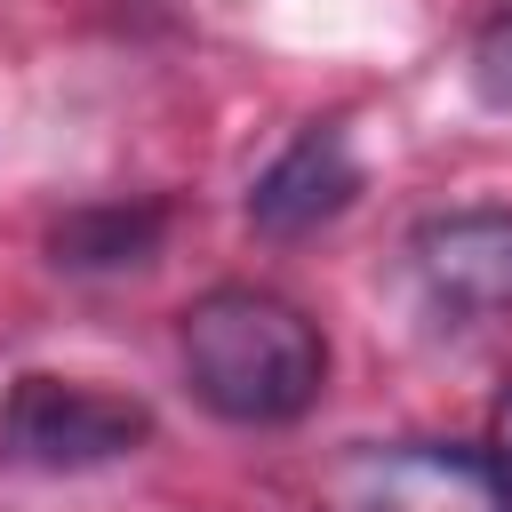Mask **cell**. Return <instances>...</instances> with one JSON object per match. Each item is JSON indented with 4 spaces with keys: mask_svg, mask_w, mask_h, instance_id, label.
<instances>
[{
    "mask_svg": "<svg viewBox=\"0 0 512 512\" xmlns=\"http://www.w3.org/2000/svg\"><path fill=\"white\" fill-rule=\"evenodd\" d=\"M488 448H496V464L512 472V392L496 400V416H488Z\"/></svg>",
    "mask_w": 512,
    "mask_h": 512,
    "instance_id": "obj_8",
    "label": "cell"
},
{
    "mask_svg": "<svg viewBox=\"0 0 512 512\" xmlns=\"http://www.w3.org/2000/svg\"><path fill=\"white\" fill-rule=\"evenodd\" d=\"M176 352L200 408H216L224 424H296L328 384V344L312 312L248 280L192 296L176 320Z\"/></svg>",
    "mask_w": 512,
    "mask_h": 512,
    "instance_id": "obj_1",
    "label": "cell"
},
{
    "mask_svg": "<svg viewBox=\"0 0 512 512\" xmlns=\"http://www.w3.org/2000/svg\"><path fill=\"white\" fill-rule=\"evenodd\" d=\"M160 232H168V208H160V200H136V208L112 200V208L64 216L56 240H48V256L72 264V272H120V264H144V256L160 248Z\"/></svg>",
    "mask_w": 512,
    "mask_h": 512,
    "instance_id": "obj_6",
    "label": "cell"
},
{
    "mask_svg": "<svg viewBox=\"0 0 512 512\" xmlns=\"http://www.w3.org/2000/svg\"><path fill=\"white\" fill-rule=\"evenodd\" d=\"M360 192V160H352V136L344 128H304L256 184H248V224L288 240V232H312L328 224L336 208H352Z\"/></svg>",
    "mask_w": 512,
    "mask_h": 512,
    "instance_id": "obj_5",
    "label": "cell"
},
{
    "mask_svg": "<svg viewBox=\"0 0 512 512\" xmlns=\"http://www.w3.org/2000/svg\"><path fill=\"white\" fill-rule=\"evenodd\" d=\"M152 440V408L80 376H16L0 408V456L32 472H96Z\"/></svg>",
    "mask_w": 512,
    "mask_h": 512,
    "instance_id": "obj_2",
    "label": "cell"
},
{
    "mask_svg": "<svg viewBox=\"0 0 512 512\" xmlns=\"http://www.w3.org/2000/svg\"><path fill=\"white\" fill-rule=\"evenodd\" d=\"M344 504L352 512H512V472L496 464V448L400 440V448H360L344 464Z\"/></svg>",
    "mask_w": 512,
    "mask_h": 512,
    "instance_id": "obj_3",
    "label": "cell"
},
{
    "mask_svg": "<svg viewBox=\"0 0 512 512\" xmlns=\"http://www.w3.org/2000/svg\"><path fill=\"white\" fill-rule=\"evenodd\" d=\"M408 264L448 320H488L512 304V208H448L424 216L408 240Z\"/></svg>",
    "mask_w": 512,
    "mask_h": 512,
    "instance_id": "obj_4",
    "label": "cell"
},
{
    "mask_svg": "<svg viewBox=\"0 0 512 512\" xmlns=\"http://www.w3.org/2000/svg\"><path fill=\"white\" fill-rule=\"evenodd\" d=\"M472 88H480L488 104H504V112H512V8L480 32V48H472Z\"/></svg>",
    "mask_w": 512,
    "mask_h": 512,
    "instance_id": "obj_7",
    "label": "cell"
}]
</instances>
